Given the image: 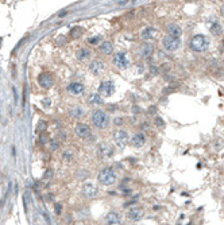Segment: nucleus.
<instances>
[{
    "mask_svg": "<svg viewBox=\"0 0 224 225\" xmlns=\"http://www.w3.org/2000/svg\"><path fill=\"white\" fill-rule=\"evenodd\" d=\"M189 46L190 49L193 51H196V53H204L209 47V39L205 35H203V34H197V35H194L190 39Z\"/></svg>",
    "mask_w": 224,
    "mask_h": 225,
    "instance_id": "f257e3e1",
    "label": "nucleus"
},
{
    "mask_svg": "<svg viewBox=\"0 0 224 225\" xmlns=\"http://www.w3.org/2000/svg\"><path fill=\"white\" fill-rule=\"evenodd\" d=\"M116 179H118V177H116V172L113 171L112 167H105V169H103L97 175V181L101 183V185H104V186H111V185H113V183L116 182Z\"/></svg>",
    "mask_w": 224,
    "mask_h": 225,
    "instance_id": "f03ea898",
    "label": "nucleus"
},
{
    "mask_svg": "<svg viewBox=\"0 0 224 225\" xmlns=\"http://www.w3.org/2000/svg\"><path fill=\"white\" fill-rule=\"evenodd\" d=\"M108 115L104 112V111H100V109H97V111H95L93 112V115H92V123H93V125L96 127V128H101V130H104L105 127L108 125Z\"/></svg>",
    "mask_w": 224,
    "mask_h": 225,
    "instance_id": "7ed1b4c3",
    "label": "nucleus"
},
{
    "mask_svg": "<svg viewBox=\"0 0 224 225\" xmlns=\"http://www.w3.org/2000/svg\"><path fill=\"white\" fill-rule=\"evenodd\" d=\"M162 45H163V47L168 50V51H175V50L181 46V41H180V38L168 35V36H163V39H162Z\"/></svg>",
    "mask_w": 224,
    "mask_h": 225,
    "instance_id": "20e7f679",
    "label": "nucleus"
},
{
    "mask_svg": "<svg viewBox=\"0 0 224 225\" xmlns=\"http://www.w3.org/2000/svg\"><path fill=\"white\" fill-rule=\"evenodd\" d=\"M113 140H115V143L118 144V147L124 148L127 146V143H128V134L123 130L115 131V134H113Z\"/></svg>",
    "mask_w": 224,
    "mask_h": 225,
    "instance_id": "39448f33",
    "label": "nucleus"
},
{
    "mask_svg": "<svg viewBox=\"0 0 224 225\" xmlns=\"http://www.w3.org/2000/svg\"><path fill=\"white\" fill-rule=\"evenodd\" d=\"M74 134H76V136L81 137V139H88V137L92 136L91 128L84 123L76 124V127H74Z\"/></svg>",
    "mask_w": 224,
    "mask_h": 225,
    "instance_id": "423d86ee",
    "label": "nucleus"
},
{
    "mask_svg": "<svg viewBox=\"0 0 224 225\" xmlns=\"http://www.w3.org/2000/svg\"><path fill=\"white\" fill-rule=\"evenodd\" d=\"M113 90H115V86H113L112 81H104L99 85L97 93L101 96V97H109V96H112Z\"/></svg>",
    "mask_w": 224,
    "mask_h": 225,
    "instance_id": "0eeeda50",
    "label": "nucleus"
},
{
    "mask_svg": "<svg viewBox=\"0 0 224 225\" xmlns=\"http://www.w3.org/2000/svg\"><path fill=\"white\" fill-rule=\"evenodd\" d=\"M112 62H113V65L116 67H119V69H127V66H128V63H130L128 58H127V55L124 53H116L113 55Z\"/></svg>",
    "mask_w": 224,
    "mask_h": 225,
    "instance_id": "6e6552de",
    "label": "nucleus"
},
{
    "mask_svg": "<svg viewBox=\"0 0 224 225\" xmlns=\"http://www.w3.org/2000/svg\"><path fill=\"white\" fill-rule=\"evenodd\" d=\"M97 152H99V156H100V158H103V159L109 158V156L113 155V147L108 143H103L99 146Z\"/></svg>",
    "mask_w": 224,
    "mask_h": 225,
    "instance_id": "1a4fd4ad",
    "label": "nucleus"
},
{
    "mask_svg": "<svg viewBox=\"0 0 224 225\" xmlns=\"http://www.w3.org/2000/svg\"><path fill=\"white\" fill-rule=\"evenodd\" d=\"M127 217L130 221H139L140 218L143 217V209L139 206H134L127 212Z\"/></svg>",
    "mask_w": 224,
    "mask_h": 225,
    "instance_id": "9d476101",
    "label": "nucleus"
},
{
    "mask_svg": "<svg viewBox=\"0 0 224 225\" xmlns=\"http://www.w3.org/2000/svg\"><path fill=\"white\" fill-rule=\"evenodd\" d=\"M38 82H39V85H41L42 88L49 89V88H51L53 86L54 80H53V77L49 73H41L39 74V77H38Z\"/></svg>",
    "mask_w": 224,
    "mask_h": 225,
    "instance_id": "9b49d317",
    "label": "nucleus"
},
{
    "mask_svg": "<svg viewBox=\"0 0 224 225\" xmlns=\"http://www.w3.org/2000/svg\"><path fill=\"white\" fill-rule=\"evenodd\" d=\"M68 92L72 93L74 96H78V95H82L85 92V86L84 84H81V82H72V84L68 85Z\"/></svg>",
    "mask_w": 224,
    "mask_h": 225,
    "instance_id": "f8f14e48",
    "label": "nucleus"
},
{
    "mask_svg": "<svg viewBox=\"0 0 224 225\" xmlns=\"http://www.w3.org/2000/svg\"><path fill=\"white\" fill-rule=\"evenodd\" d=\"M82 194H84L85 197H88V198H93L96 194H97V187H96L93 183H91V182L85 183L84 186H82Z\"/></svg>",
    "mask_w": 224,
    "mask_h": 225,
    "instance_id": "ddd939ff",
    "label": "nucleus"
},
{
    "mask_svg": "<svg viewBox=\"0 0 224 225\" xmlns=\"http://www.w3.org/2000/svg\"><path fill=\"white\" fill-rule=\"evenodd\" d=\"M144 143H146V136H144L143 134H137L131 137V146L135 148L143 147Z\"/></svg>",
    "mask_w": 224,
    "mask_h": 225,
    "instance_id": "4468645a",
    "label": "nucleus"
},
{
    "mask_svg": "<svg viewBox=\"0 0 224 225\" xmlns=\"http://www.w3.org/2000/svg\"><path fill=\"white\" fill-rule=\"evenodd\" d=\"M103 69H104V63H103V61H100V60L92 61L91 65H89V71H91V73H93V74L101 73Z\"/></svg>",
    "mask_w": 224,
    "mask_h": 225,
    "instance_id": "2eb2a0df",
    "label": "nucleus"
},
{
    "mask_svg": "<svg viewBox=\"0 0 224 225\" xmlns=\"http://www.w3.org/2000/svg\"><path fill=\"white\" fill-rule=\"evenodd\" d=\"M120 214L119 213H116V212H111V213H108L107 214V217H105V224L108 225H112V224H120Z\"/></svg>",
    "mask_w": 224,
    "mask_h": 225,
    "instance_id": "dca6fc26",
    "label": "nucleus"
},
{
    "mask_svg": "<svg viewBox=\"0 0 224 225\" xmlns=\"http://www.w3.org/2000/svg\"><path fill=\"white\" fill-rule=\"evenodd\" d=\"M91 54L92 51L89 49H87V47H81V49H78L76 51V57H77L78 61H87L88 58H91Z\"/></svg>",
    "mask_w": 224,
    "mask_h": 225,
    "instance_id": "f3484780",
    "label": "nucleus"
},
{
    "mask_svg": "<svg viewBox=\"0 0 224 225\" xmlns=\"http://www.w3.org/2000/svg\"><path fill=\"white\" fill-rule=\"evenodd\" d=\"M140 55L143 57V58H149V57L153 54V50H154V47H153V45L151 43H143V45L140 46Z\"/></svg>",
    "mask_w": 224,
    "mask_h": 225,
    "instance_id": "a211bd4d",
    "label": "nucleus"
},
{
    "mask_svg": "<svg viewBox=\"0 0 224 225\" xmlns=\"http://www.w3.org/2000/svg\"><path fill=\"white\" fill-rule=\"evenodd\" d=\"M166 28H168V34H169V35L175 36V38H180V36H181V34H182V30H181V27H180L178 25H169Z\"/></svg>",
    "mask_w": 224,
    "mask_h": 225,
    "instance_id": "6ab92c4d",
    "label": "nucleus"
},
{
    "mask_svg": "<svg viewBox=\"0 0 224 225\" xmlns=\"http://www.w3.org/2000/svg\"><path fill=\"white\" fill-rule=\"evenodd\" d=\"M155 35H157V31H155V30H154L153 27H147V28H144L143 31H142V34H140L142 39H144V41L153 39Z\"/></svg>",
    "mask_w": 224,
    "mask_h": 225,
    "instance_id": "aec40b11",
    "label": "nucleus"
},
{
    "mask_svg": "<svg viewBox=\"0 0 224 225\" xmlns=\"http://www.w3.org/2000/svg\"><path fill=\"white\" fill-rule=\"evenodd\" d=\"M100 51L105 55H109V54L113 53V46H112L111 42H103L100 45Z\"/></svg>",
    "mask_w": 224,
    "mask_h": 225,
    "instance_id": "412c9836",
    "label": "nucleus"
},
{
    "mask_svg": "<svg viewBox=\"0 0 224 225\" xmlns=\"http://www.w3.org/2000/svg\"><path fill=\"white\" fill-rule=\"evenodd\" d=\"M88 101L91 102V104H95V105H101V104H104L103 102V97L99 93H93V95L89 96V99H88Z\"/></svg>",
    "mask_w": 224,
    "mask_h": 225,
    "instance_id": "4be33fe9",
    "label": "nucleus"
},
{
    "mask_svg": "<svg viewBox=\"0 0 224 225\" xmlns=\"http://www.w3.org/2000/svg\"><path fill=\"white\" fill-rule=\"evenodd\" d=\"M209 31L213 34V35H220L221 32H223V28H221V26L219 25V23H212L209 27Z\"/></svg>",
    "mask_w": 224,
    "mask_h": 225,
    "instance_id": "5701e85b",
    "label": "nucleus"
},
{
    "mask_svg": "<svg viewBox=\"0 0 224 225\" xmlns=\"http://www.w3.org/2000/svg\"><path fill=\"white\" fill-rule=\"evenodd\" d=\"M46 130H47V123H46L45 120H39L38 124H37V128H35V132L37 134H42Z\"/></svg>",
    "mask_w": 224,
    "mask_h": 225,
    "instance_id": "b1692460",
    "label": "nucleus"
},
{
    "mask_svg": "<svg viewBox=\"0 0 224 225\" xmlns=\"http://www.w3.org/2000/svg\"><path fill=\"white\" fill-rule=\"evenodd\" d=\"M81 34H82V28H81V27H73L72 30H70V32H69V35H70V38H72V39L80 38Z\"/></svg>",
    "mask_w": 224,
    "mask_h": 225,
    "instance_id": "393cba45",
    "label": "nucleus"
},
{
    "mask_svg": "<svg viewBox=\"0 0 224 225\" xmlns=\"http://www.w3.org/2000/svg\"><path fill=\"white\" fill-rule=\"evenodd\" d=\"M49 135L46 134V132H42V134H39V139H38V143L42 144V146H45V144H47V142H49Z\"/></svg>",
    "mask_w": 224,
    "mask_h": 225,
    "instance_id": "a878e982",
    "label": "nucleus"
},
{
    "mask_svg": "<svg viewBox=\"0 0 224 225\" xmlns=\"http://www.w3.org/2000/svg\"><path fill=\"white\" fill-rule=\"evenodd\" d=\"M72 115H73L74 117H81V116H84V109L80 108V107H76V108L72 109Z\"/></svg>",
    "mask_w": 224,
    "mask_h": 225,
    "instance_id": "bb28decb",
    "label": "nucleus"
},
{
    "mask_svg": "<svg viewBox=\"0 0 224 225\" xmlns=\"http://www.w3.org/2000/svg\"><path fill=\"white\" fill-rule=\"evenodd\" d=\"M100 41H101V36H100V35H96V36H92V38H88V43H89V45H97Z\"/></svg>",
    "mask_w": 224,
    "mask_h": 225,
    "instance_id": "cd10ccee",
    "label": "nucleus"
},
{
    "mask_svg": "<svg viewBox=\"0 0 224 225\" xmlns=\"http://www.w3.org/2000/svg\"><path fill=\"white\" fill-rule=\"evenodd\" d=\"M60 148V142L58 140H51L50 142V150L51 151H56V150H58Z\"/></svg>",
    "mask_w": 224,
    "mask_h": 225,
    "instance_id": "c85d7f7f",
    "label": "nucleus"
},
{
    "mask_svg": "<svg viewBox=\"0 0 224 225\" xmlns=\"http://www.w3.org/2000/svg\"><path fill=\"white\" fill-rule=\"evenodd\" d=\"M72 156H73V155H72V152L70 151H65L62 154V158H63V161H66V162H69V161H72Z\"/></svg>",
    "mask_w": 224,
    "mask_h": 225,
    "instance_id": "c756f323",
    "label": "nucleus"
},
{
    "mask_svg": "<svg viewBox=\"0 0 224 225\" xmlns=\"http://www.w3.org/2000/svg\"><path fill=\"white\" fill-rule=\"evenodd\" d=\"M51 175H53V171L51 170H47V171L45 172V174H43V179L45 181H49V179H51Z\"/></svg>",
    "mask_w": 224,
    "mask_h": 225,
    "instance_id": "7c9ffc66",
    "label": "nucleus"
},
{
    "mask_svg": "<svg viewBox=\"0 0 224 225\" xmlns=\"http://www.w3.org/2000/svg\"><path fill=\"white\" fill-rule=\"evenodd\" d=\"M54 210H56V214H61V213H62V205L56 204L54 205Z\"/></svg>",
    "mask_w": 224,
    "mask_h": 225,
    "instance_id": "2f4dec72",
    "label": "nucleus"
},
{
    "mask_svg": "<svg viewBox=\"0 0 224 225\" xmlns=\"http://www.w3.org/2000/svg\"><path fill=\"white\" fill-rule=\"evenodd\" d=\"M155 124H157L158 127H163V125H165L163 120H162L161 117H155Z\"/></svg>",
    "mask_w": 224,
    "mask_h": 225,
    "instance_id": "473e14b6",
    "label": "nucleus"
},
{
    "mask_svg": "<svg viewBox=\"0 0 224 225\" xmlns=\"http://www.w3.org/2000/svg\"><path fill=\"white\" fill-rule=\"evenodd\" d=\"M50 104H51V101H50L49 99H43V100H42V105L45 107V108H49Z\"/></svg>",
    "mask_w": 224,
    "mask_h": 225,
    "instance_id": "72a5a7b5",
    "label": "nucleus"
},
{
    "mask_svg": "<svg viewBox=\"0 0 224 225\" xmlns=\"http://www.w3.org/2000/svg\"><path fill=\"white\" fill-rule=\"evenodd\" d=\"M65 135H66V134H65V132H61V134H60V139H61V140H63V139L66 137V136H65Z\"/></svg>",
    "mask_w": 224,
    "mask_h": 225,
    "instance_id": "f704fd0d",
    "label": "nucleus"
},
{
    "mask_svg": "<svg viewBox=\"0 0 224 225\" xmlns=\"http://www.w3.org/2000/svg\"><path fill=\"white\" fill-rule=\"evenodd\" d=\"M115 123H116V124H120V123H122V120H119V119H116V120H115Z\"/></svg>",
    "mask_w": 224,
    "mask_h": 225,
    "instance_id": "c9c22d12",
    "label": "nucleus"
},
{
    "mask_svg": "<svg viewBox=\"0 0 224 225\" xmlns=\"http://www.w3.org/2000/svg\"><path fill=\"white\" fill-rule=\"evenodd\" d=\"M221 15H223V16H224V6H223V7H221Z\"/></svg>",
    "mask_w": 224,
    "mask_h": 225,
    "instance_id": "e433bc0d",
    "label": "nucleus"
}]
</instances>
